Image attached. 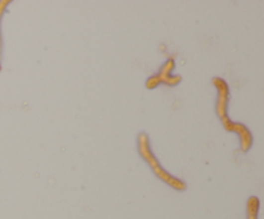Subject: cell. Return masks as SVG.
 I'll list each match as a JSON object with an SVG mask.
<instances>
[{"instance_id": "1", "label": "cell", "mask_w": 264, "mask_h": 219, "mask_svg": "<svg viewBox=\"0 0 264 219\" xmlns=\"http://www.w3.org/2000/svg\"><path fill=\"white\" fill-rule=\"evenodd\" d=\"M137 146H138L139 156L145 160V163L150 166V169L152 170V173H154L161 182L167 183L168 186H170V187L176 190V191L182 192L187 190V185H185L184 181L176 178V177H174V175H172L169 172L164 169V166L161 165L158 157L155 156V153L152 152L150 137H148L147 133H145V131H141V133H139L138 138H137Z\"/></svg>"}, {"instance_id": "2", "label": "cell", "mask_w": 264, "mask_h": 219, "mask_svg": "<svg viewBox=\"0 0 264 219\" xmlns=\"http://www.w3.org/2000/svg\"><path fill=\"white\" fill-rule=\"evenodd\" d=\"M174 66H176L174 60L173 58H169L167 62L161 66L160 71H159L156 75L148 78V80L146 82L147 89H155V88H158L160 84L169 85V87H176V85L179 84V83L182 82V76L172 75Z\"/></svg>"}, {"instance_id": "3", "label": "cell", "mask_w": 264, "mask_h": 219, "mask_svg": "<svg viewBox=\"0 0 264 219\" xmlns=\"http://www.w3.org/2000/svg\"><path fill=\"white\" fill-rule=\"evenodd\" d=\"M213 85L218 89V100H217V115L222 121V125H226L231 121L228 116V104H230V88L227 85L223 79L214 78Z\"/></svg>"}, {"instance_id": "4", "label": "cell", "mask_w": 264, "mask_h": 219, "mask_svg": "<svg viewBox=\"0 0 264 219\" xmlns=\"http://www.w3.org/2000/svg\"><path fill=\"white\" fill-rule=\"evenodd\" d=\"M227 131H233L240 137V144H241L242 152H248L253 144V135L248 128L241 122H235L231 120L228 124L224 125Z\"/></svg>"}, {"instance_id": "5", "label": "cell", "mask_w": 264, "mask_h": 219, "mask_svg": "<svg viewBox=\"0 0 264 219\" xmlns=\"http://www.w3.org/2000/svg\"><path fill=\"white\" fill-rule=\"evenodd\" d=\"M248 219H258L259 199L257 196H250L248 200Z\"/></svg>"}, {"instance_id": "6", "label": "cell", "mask_w": 264, "mask_h": 219, "mask_svg": "<svg viewBox=\"0 0 264 219\" xmlns=\"http://www.w3.org/2000/svg\"><path fill=\"white\" fill-rule=\"evenodd\" d=\"M10 1L9 0H3L0 1V22H1V18H3L4 13L6 10V6L9 5ZM0 52H1V32H0Z\"/></svg>"}]
</instances>
